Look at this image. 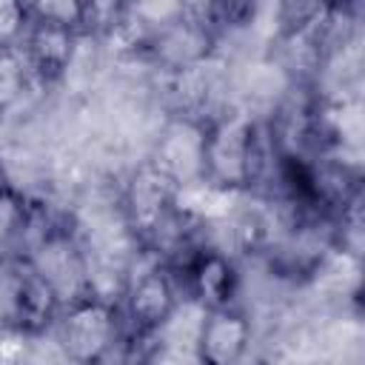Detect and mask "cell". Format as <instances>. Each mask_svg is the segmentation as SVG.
Returning <instances> with one entry per match:
<instances>
[{"mask_svg":"<svg viewBox=\"0 0 365 365\" xmlns=\"http://www.w3.org/2000/svg\"><path fill=\"white\" fill-rule=\"evenodd\" d=\"M265 171L262 131L248 114H222L202 125V182L251 188Z\"/></svg>","mask_w":365,"mask_h":365,"instance_id":"6da1fadb","label":"cell"},{"mask_svg":"<svg viewBox=\"0 0 365 365\" xmlns=\"http://www.w3.org/2000/svg\"><path fill=\"white\" fill-rule=\"evenodd\" d=\"M57 342L74 365H103L123 336V319L114 302L91 291L68 299L54 322Z\"/></svg>","mask_w":365,"mask_h":365,"instance_id":"7a4b0ae2","label":"cell"},{"mask_svg":"<svg viewBox=\"0 0 365 365\" xmlns=\"http://www.w3.org/2000/svg\"><path fill=\"white\" fill-rule=\"evenodd\" d=\"M174 202H177V185L151 163L134 171L123 197L125 220L143 242L163 240V234L171 228L174 220Z\"/></svg>","mask_w":365,"mask_h":365,"instance_id":"3957f363","label":"cell"},{"mask_svg":"<svg viewBox=\"0 0 365 365\" xmlns=\"http://www.w3.org/2000/svg\"><path fill=\"white\" fill-rule=\"evenodd\" d=\"M177 308V279L165 265L137 274L125 291V322L131 336H154Z\"/></svg>","mask_w":365,"mask_h":365,"instance_id":"277c9868","label":"cell"},{"mask_svg":"<svg viewBox=\"0 0 365 365\" xmlns=\"http://www.w3.org/2000/svg\"><path fill=\"white\" fill-rule=\"evenodd\" d=\"M60 308L63 299L54 285L29 259H23L11 279V325L23 336H37L57 322Z\"/></svg>","mask_w":365,"mask_h":365,"instance_id":"5b68a950","label":"cell"},{"mask_svg":"<svg viewBox=\"0 0 365 365\" xmlns=\"http://www.w3.org/2000/svg\"><path fill=\"white\" fill-rule=\"evenodd\" d=\"M251 348V319L240 305L205 311L197 331L200 365H242Z\"/></svg>","mask_w":365,"mask_h":365,"instance_id":"8992f818","label":"cell"},{"mask_svg":"<svg viewBox=\"0 0 365 365\" xmlns=\"http://www.w3.org/2000/svg\"><path fill=\"white\" fill-rule=\"evenodd\" d=\"M185 288L188 294L205 308H228L237 305V288H240V274L234 262L222 251L200 248L188 257L185 262Z\"/></svg>","mask_w":365,"mask_h":365,"instance_id":"52a82bcc","label":"cell"},{"mask_svg":"<svg viewBox=\"0 0 365 365\" xmlns=\"http://www.w3.org/2000/svg\"><path fill=\"white\" fill-rule=\"evenodd\" d=\"M74 40H77V34L68 29L31 23L26 43H23V54H26L31 74L40 80H57L71 63Z\"/></svg>","mask_w":365,"mask_h":365,"instance_id":"ba28073f","label":"cell"},{"mask_svg":"<svg viewBox=\"0 0 365 365\" xmlns=\"http://www.w3.org/2000/svg\"><path fill=\"white\" fill-rule=\"evenodd\" d=\"M31 23H46V26H60L74 34L83 31L86 26V3L74 0H43V3H29Z\"/></svg>","mask_w":365,"mask_h":365,"instance_id":"9c48e42d","label":"cell"},{"mask_svg":"<svg viewBox=\"0 0 365 365\" xmlns=\"http://www.w3.org/2000/svg\"><path fill=\"white\" fill-rule=\"evenodd\" d=\"M29 63H26V54L17 48V51H0V114L9 111L26 91V83H29Z\"/></svg>","mask_w":365,"mask_h":365,"instance_id":"30bf717a","label":"cell"},{"mask_svg":"<svg viewBox=\"0 0 365 365\" xmlns=\"http://www.w3.org/2000/svg\"><path fill=\"white\" fill-rule=\"evenodd\" d=\"M31 29V14L26 3L0 0V51H17Z\"/></svg>","mask_w":365,"mask_h":365,"instance_id":"8fae6325","label":"cell"},{"mask_svg":"<svg viewBox=\"0 0 365 365\" xmlns=\"http://www.w3.org/2000/svg\"><path fill=\"white\" fill-rule=\"evenodd\" d=\"M23 225V214L17 208V197H14V188H11V180L0 163V225Z\"/></svg>","mask_w":365,"mask_h":365,"instance_id":"7c38bea8","label":"cell"}]
</instances>
